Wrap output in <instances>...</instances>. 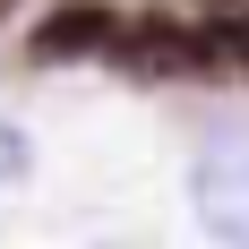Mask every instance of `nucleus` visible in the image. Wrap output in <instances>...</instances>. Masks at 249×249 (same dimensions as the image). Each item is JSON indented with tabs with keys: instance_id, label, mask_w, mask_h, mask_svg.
Masks as SVG:
<instances>
[{
	"instance_id": "3",
	"label": "nucleus",
	"mask_w": 249,
	"mask_h": 249,
	"mask_svg": "<svg viewBox=\"0 0 249 249\" xmlns=\"http://www.w3.org/2000/svg\"><path fill=\"white\" fill-rule=\"evenodd\" d=\"M121 35V9H103V0H69V9H52L35 26V60H103Z\"/></svg>"
},
{
	"instance_id": "6",
	"label": "nucleus",
	"mask_w": 249,
	"mask_h": 249,
	"mask_svg": "<svg viewBox=\"0 0 249 249\" xmlns=\"http://www.w3.org/2000/svg\"><path fill=\"white\" fill-rule=\"evenodd\" d=\"M0 9H9V0H0Z\"/></svg>"
},
{
	"instance_id": "4",
	"label": "nucleus",
	"mask_w": 249,
	"mask_h": 249,
	"mask_svg": "<svg viewBox=\"0 0 249 249\" xmlns=\"http://www.w3.org/2000/svg\"><path fill=\"white\" fill-rule=\"evenodd\" d=\"M26 172H35V138H26V129L0 112V189H18Z\"/></svg>"
},
{
	"instance_id": "1",
	"label": "nucleus",
	"mask_w": 249,
	"mask_h": 249,
	"mask_svg": "<svg viewBox=\"0 0 249 249\" xmlns=\"http://www.w3.org/2000/svg\"><path fill=\"white\" fill-rule=\"evenodd\" d=\"M189 206H198L206 241L224 249H249V138H206L198 163H189Z\"/></svg>"
},
{
	"instance_id": "5",
	"label": "nucleus",
	"mask_w": 249,
	"mask_h": 249,
	"mask_svg": "<svg viewBox=\"0 0 249 249\" xmlns=\"http://www.w3.org/2000/svg\"><path fill=\"white\" fill-rule=\"evenodd\" d=\"M224 52H232V60L249 69V9H241V18H224Z\"/></svg>"
},
{
	"instance_id": "2",
	"label": "nucleus",
	"mask_w": 249,
	"mask_h": 249,
	"mask_svg": "<svg viewBox=\"0 0 249 249\" xmlns=\"http://www.w3.org/2000/svg\"><path fill=\"white\" fill-rule=\"evenodd\" d=\"M103 60L129 69V77H198L215 60V43L198 26H180V18H121V35H112Z\"/></svg>"
}]
</instances>
